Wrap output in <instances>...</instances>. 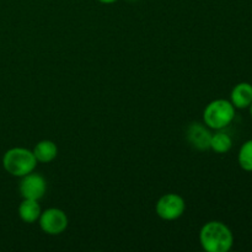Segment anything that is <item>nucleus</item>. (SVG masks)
Segmentation results:
<instances>
[{
    "instance_id": "13",
    "label": "nucleus",
    "mask_w": 252,
    "mask_h": 252,
    "mask_svg": "<svg viewBox=\"0 0 252 252\" xmlns=\"http://www.w3.org/2000/svg\"><path fill=\"white\" fill-rule=\"evenodd\" d=\"M100 2H102V4H113V2L118 1V0H98Z\"/></svg>"
},
{
    "instance_id": "2",
    "label": "nucleus",
    "mask_w": 252,
    "mask_h": 252,
    "mask_svg": "<svg viewBox=\"0 0 252 252\" xmlns=\"http://www.w3.org/2000/svg\"><path fill=\"white\" fill-rule=\"evenodd\" d=\"M37 160L33 152L26 148H11L2 157V166L7 174L15 177H24L33 172Z\"/></svg>"
},
{
    "instance_id": "4",
    "label": "nucleus",
    "mask_w": 252,
    "mask_h": 252,
    "mask_svg": "<svg viewBox=\"0 0 252 252\" xmlns=\"http://www.w3.org/2000/svg\"><path fill=\"white\" fill-rule=\"evenodd\" d=\"M155 209L158 216L164 220H176L185 213L186 203L180 194L167 193L158 201Z\"/></svg>"
},
{
    "instance_id": "12",
    "label": "nucleus",
    "mask_w": 252,
    "mask_h": 252,
    "mask_svg": "<svg viewBox=\"0 0 252 252\" xmlns=\"http://www.w3.org/2000/svg\"><path fill=\"white\" fill-rule=\"evenodd\" d=\"M239 164L245 171H252V139L243 144L239 152Z\"/></svg>"
},
{
    "instance_id": "3",
    "label": "nucleus",
    "mask_w": 252,
    "mask_h": 252,
    "mask_svg": "<svg viewBox=\"0 0 252 252\" xmlns=\"http://www.w3.org/2000/svg\"><path fill=\"white\" fill-rule=\"evenodd\" d=\"M235 117V107L228 100H214L207 105L203 112V120L207 127L220 130L228 127Z\"/></svg>"
},
{
    "instance_id": "8",
    "label": "nucleus",
    "mask_w": 252,
    "mask_h": 252,
    "mask_svg": "<svg viewBox=\"0 0 252 252\" xmlns=\"http://www.w3.org/2000/svg\"><path fill=\"white\" fill-rule=\"evenodd\" d=\"M230 102L236 108H248L252 102V85L240 83L234 86L230 95Z\"/></svg>"
},
{
    "instance_id": "11",
    "label": "nucleus",
    "mask_w": 252,
    "mask_h": 252,
    "mask_svg": "<svg viewBox=\"0 0 252 252\" xmlns=\"http://www.w3.org/2000/svg\"><path fill=\"white\" fill-rule=\"evenodd\" d=\"M231 147H233V140L226 133L218 132L216 134H212L211 149H213L216 153L224 154V153H228Z\"/></svg>"
},
{
    "instance_id": "14",
    "label": "nucleus",
    "mask_w": 252,
    "mask_h": 252,
    "mask_svg": "<svg viewBox=\"0 0 252 252\" xmlns=\"http://www.w3.org/2000/svg\"><path fill=\"white\" fill-rule=\"evenodd\" d=\"M249 107H250V113H251V117H252V102H251V105L249 106Z\"/></svg>"
},
{
    "instance_id": "15",
    "label": "nucleus",
    "mask_w": 252,
    "mask_h": 252,
    "mask_svg": "<svg viewBox=\"0 0 252 252\" xmlns=\"http://www.w3.org/2000/svg\"><path fill=\"white\" fill-rule=\"evenodd\" d=\"M128 1H137V0H128Z\"/></svg>"
},
{
    "instance_id": "9",
    "label": "nucleus",
    "mask_w": 252,
    "mask_h": 252,
    "mask_svg": "<svg viewBox=\"0 0 252 252\" xmlns=\"http://www.w3.org/2000/svg\"><path fill=\"white\" fill-rule=\"evenodd\" d=\"M32 152H33L37 161L42 162V164H48L57 158L58 148H57L56 143H53L52 140H41L34 145Z\"/></svg>"
},
{
    "instance_id": "6",
    "label": "nucleus",
    "mask_w": 252,
    "mask_h": 252,
    "mask_svg": "<svg viewBox=\"0 0 252 252\" xmlns=\"http://www.w3.org/2000/svg\"><path fill=\"white\" fill-rule=\"evenodd\" d=\"M19 189L22 198L39 201L46 194L47 182L42 175L31 172V174H27L26 176L22 177Z\"/></svg>"
},
{
    "instance_id": "10",
    "label": "nucleus",
    "mask_w": 252,
    "mask_h": 252,
    "mask_svg": "<svg viewBox=\"0 0 252 252\" xmlns=\"http://www.w3.org/2000/svg\"><path fill=\"white\" fill-rule=\"evenodd\" d=\"M41 207H39L38 201L33 199H25L19 206V217L25 223L32 224L37 221L41 216Z\"/></svg>"
},
{
    "instance_id": "5",
    "label": "nucleus",
    "mask_w": 252,
    "mask_h": 252,
    "mask_svg": "<svg viewBox=\"0 0 252 252\" xmlns=\"http://www.w3.org/2000/svg\"><path fill=\"white\" fill-rule=\"evenodd\" d=\"M39 226L48 235H59L68 226V217L62 209L48 208L39 216Z\"/></svg>"
},
{
    "instance_id": "1",
    "label": "nucleus",
    "mask_w": 252,
    "mask_h": 252,
    "mask_svg": "<svg viewBox=\"0 0 252 252\" xmlns=\"http://www.w3.org/2000/svg\"><path fill=\"white\" fill-rule=\"evenodd\" d=\"M199 243L207 252H228L234 244V236L224 223L209 221L201 229Z\"/></svg>"
},
{
    "instance_id": "7",
    "label": "nucleus",
    "mask_w": 252,
    "mask_h": 252,
    "mask_svg": "<svg viewBox=\"0 0 252 252\" xmlns=\"http://www.w3.org/2000/svg\"><path fill=\"white\" fill-rule=\"evenodd\" d=\"M186 138L189 145L194 149L201 150V152L211 149L212 133L201 123H191L187 128Z\"/></svg>"
}]
</instances>
